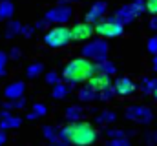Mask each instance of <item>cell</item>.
<instances>
[{"mask_svg": "<svg viewBox=\"0 0 157 146\" xmlns=\"http://www.w3.org/2000/svg\"><path fill=\"white\" fill-rule=\"evenodd\" d=\"M148 51H150L152 55H157V35H154L148 40Z\"/></svg>", "mask_w": 157, "mask_h": 146, "instance_id": "cell-32", "label": "cell"}, {"mask_svg": "<svg viewBox=\"0 0 157 146\" xmlns=\"http://www.w3.org/2000/svg\"><path fill=\"white\" fill-rule=\"evenodd\" d=\"M15 15V6L11 0H0V20H11Z\"/></svg>", "mask_w": 157, "mask_h": 146, "instance_id": "cell-22", "label": "cell"}, {"mask_svg": "<svg viewBox=\"0 0 157 146\" xmlns=\"http://www.w3.org/2000/svg\"><path fill=\"white\" fill-rule=\"evenodd\" d=\"M46 113H48V108L42 104V102H35L33 104V108L31 111L28 113V121H37V119H42V117H46Z\"/></svg>", "mask_w": 157, "mask_h": 146, "instance_id": "cell-24", "label": "cell"}, {"mask_svg": "<svg viewBox=\"0 0 157 146\" xmlns=\"http://www.w3.org/2000/svg\"><path fill=\"white\" fill-rule=\"evenodd\" d=\"M113 90L119 97H130L135 93L137 90V84L130 79V77H117L113 80Z\"/></svg>", "mask_w": 157, "mask_h": 146, "instance_id": "cell-9", "label": "cell"}, {"mask_svg": "<svg viewBox=\"0 0 157 146\" xmlns=\"http://www.w3.org/2000/svg\"><path fill=\"white\" fill-rule=\"evenodd\" d=\"M78 101H80V102H93V101H99V95H97L88 84H84V86L78 90Z\"/></svg>", "mask_w": 157, "mask_h": 146, "instance_id": "cell-21", "label": "cell"}, {"mask_svg": "<svg viewBox=\"0 0 157 146\" xmlns=\"http://www.w3.org/2000/svg\"><path fill=\"white\" fill-rule=\"evenodd\" d=\"M7 55H9V59H11V60H18V59L22 57V51H20V48H17V46H15V48H11V51H9Z\"/></svg>", "mask_w": 157, "mask_h": 146, "instance_id": "cell-33", "label": "cell"}, {"mask_svg": "<svg viewBox=\"0 0 157 146\" xmlns=\"http://www.w3.org/2000/svg\"><path fill=\"white\" fill-rule=\"evenodd\" d=\"M106 9H108V6H106V2H102V0H99V2H93V6L86 11V22H90V24H97V22H101L102 18H106L104 15H106Z\"/></svg>", "mask_w": 157, "mask_h": 146, "instance_id": "cell-11", "label": "cell"}, {"mask_svg": "<svg viewBox=\"0 0 157 146\" xmlns=\"http://www.w3.org/2000/svg\"><path fill=\"white\" fill-rule=\"evenodd\" d=\"M70 91H71V86H70V84H66V82L62 80V82H59V84H55V86H53L51 95H53V99L62 101V99H66V97L70 95Z\"/></svg>", "mask_w": 157, "mask_h": 146, "instance_id": "cell-18", "label": "cell"}, {"mask_svg": "<svg viewBox=\"0 0 157 146\" xmlns=\"http://www.w3.org/2000/svg\"><path fill=\"white\" fill-rule=\"evenodd\" d=\"M152 97H154V99H155V102H157V91H155V93H154V95H152Z\"/></svg>", "mask_w": 157, "mask_h": 146, "instance_id": "cell-42", "label": "cell"}, {"mask_svg": "<svg viewBox=\"0 0 157 146\" xmlns=\"http://www.w3.org/2000/svg\"><path fill=\"white\" fill-rule=\"evenodd\" d=\"M59 4H70V0H59Z\"/></svg>", "mask_w": 157, "mask_h": 146, "instance_id": "cell-41", "label": "cell"}, {"mask_svg": "<svg viewBox=\"0 0 157 146\" xmlns=\"http://www.w3.org/2000/svg\"><path fill=\"white\" fill-rule=\"evenodd\" d=\"M7 62H9V55L6 51H0V77L7 75Z\"/></svg>", "mask_w": 157, "mask_h": 146, "instance_id": "cell-28", "label": "cell"}, {"mask_svg": "<svg viewBox=\"0 0 157 146\" xmlns=\"http://www.w3.org/2000/svg\"><path fill=\"white\" fill-rule=\"evenodd\" d=\"M154 144L157 146V132H155V133H154Z\"/></svg>", "mask_w": 157, "mask_h": 146, "instance_id": "cell-40", "label": "cell"}, {"mask_svg": "<svg viewBox=\"0 0 157 146\" xmlns=\"http://www.w3.org/2000/svg\"><path fill=\"white\" fill-rule=\"evenodd\" d=\"M108 51H110V46L104 38H93V40H90L88 44L82 46L80 55L97 64V62H102V60L108 59Z\"/></svg>", "mask_w": 157, "mask_h": 146, "instance_id": "cell-3", "label": "cell"}, {"mask_svg": "<svg viewBox=\"0 0 157 146\" xmlns=\"http://www.w3.org/2000/svg\"><path fill=\"white\" fill-rule=\"evenodd\" d=\"M48 24H55V26H66V22H70L73 18V9L68 4H59L51 9L46 11L44 15Z\"/></svg>", "mask_w": 157, "mask_h": 146, "instance_id": "cell-5", "label": "cell"}, {"mask_svg": "<svg viewBox=\"0 0 157 146\" xmlns=\"http://www.w3.org/2000/svg\"><path fill=\"white\" fill-rule=\"evenodd\" d=\"M93 33H95V26L90 24V22H86V20L84 22H75L71 26V35H73V40H77V42L91 38Z\"/></svg>", "mask_w": 157, "mask_h": 146, "instance_id": "cell-10", "label": "cell"}, {"mask_svg": "<svg viewBox=\"0 0 157 146\" xmlns=\"http://www.w3.org/2000/svg\"><path fill=\"white\" fill-rule=\"evenodd\" d=\"M26 108V99H15V101H4L2 102V110H7V111H20V110Z\"/></svg>", "mask_w": 157, "mask_h": 146, "instance_id": "cell-25", "label": "cell"}, {"mask_svg": "<svg viewBox=\"0 0 157 146\" xmlns=\"http://www.w3.org/2000/svg\"><path fill=\"white\" fill-rule=\"evenodd\" d=\"M24 91H26V84L22 80H15L11 84H7L4 88V97L7 101H15V99H22L24 97Z\"/></svg>", "mask_w": 157, "mask_h": 146, "instance_id": "cell-13", "label": "cell"}, {"mask_svg": "<svg viewBox=\"0 0 157 146\" xmlns=\"http://www.w3.org/2000/svg\"><path fill=\"white\" fill-rule=\"evenodd\" d=\"M35 31H37V28H35V26H24V28H22V36L29 38V36L33 35Z\"/></svg>", "mask_w": 157, "mask_h": 146, "instance_id": "cell-35", "label": "cell"}, {"mask_svg": "<svg viewBox=\"0 0 157 146\" xmlns=\"http://www.w3.org/2000/svg\"><path fill=\"white\" fill-rule=\"evenodd\" d=\"M6 143H7V132L0 130V146H4Z\"/></svg>", "mask_w": 157, "mask_h": 146, "instance_id": "cell-37", "label": "cell"}, {"mask_svg": "<svg viewBox=\"0 0 157 146\" xmlns=\"http://www.w3.org/2000/svg\"><path fill=\"white\" fill-rule=\"evenodd\" d=\"M46 26H48V22H46V18H42V20H39V22L35 24V28H37V29H42V28H46Z\"/></svg>", "mask_w": 157, "mask_h": 146, "instance_id": "cell-38", "label": "cell"}, {"mask_svg": "<svg viewBox=\"0 0 157 146\" xmlns=\"http://www.w3.org/2000/svg\"><path fill=\"white\" fill-rule=\"evenodd\" d=\"M82 115H84V110H82V106H78V104H71V106H68L66 111H64V117L70 122H80Z\"/></svg>", "mask_w": 157, "mask_h": 146, "instance_id": "cell-20", "label": "cell"}, {"mask_svg": "<svg viewBox=\"0 0 157 146\" xmlns=\"http://www.w3.org/2000/svg\"><path fill=\"white\" fill-rule=\"evenodd\" d=\"M95 33L101 38H115V36H121L124 33V26L119 24L117 20H113L112 17L102 18L101 22L95 24Z\"/></svg>", "mask_w": 157, "mask_h": 146, "instance_id": "cell-7", "label": "cell"}, {"mask_svg": "<svg viewBox=\"0 0 157 146\" xmlns=\"http://www.w3.org/2000/svg\"><path fill=\"white\" fill-rule=\"evenodd\" d=\"M139 90L144 95H154L157 91V77H144L139 84Z\"/></svg>", "mask_w": 157, "mask_h": 146, "instance_id": "cell-17", "label": "cell"}, {"mask_svg": "<svg viewBox=\"0 0 157 146\" xmlns=\"http://www.w3.org/2000/svg\"><path fill=\"white\" fill-rule=\"evenodd\" d=\"M95 70H97V75H106V77H113L117 73V68L112 60H102V62H97L95 64Z\"/></svg>", "mask_w": 157, "mask_h": 146, "instance_id": "cell-16", "label": "cell"}, {"mask_svg": "<svg viewBox=\"0 0 157 146\" xmlns=\"http://www.w3.org/2000/svg\"><path fill=\"white\" fill-rule=\"evenodd\" d=\"M148 26H150V29H152V31H154V33L157 35V15H154V17L150 18V22H148Z\"/></svg>", "mask_w": 157, "mask_h": 146, "instance_id": "cell-36", "label": "cell"}, {"mask_svg": "<svg viewBox=\"0 0 157 146\" xmlns=\"http://www.w3.org/2000/svg\"><path fill=\"white\" fill-rule=\"evenodd\" d=\"M44 79H46V82H48V84H51V86H55V84L62 82V77H60V73H57V71L46 73V75H44Z\"/></svg>", "mask_w": 157, "mask_h": 146, "instance_id": "cell-29", "label": "cell"}, {"mask_svg": "<svg viewBox=\"0 0 157 146\" xmlns=\"http://www.w3.org/2000/svg\"><path fill=\"white\" fill-rule=\"evenodd\" d=\"M104 146H132L128 139H117V141H108Z\"/></svg>", "mask_w": 157, "mask_h": 146, "instance_id": "cell-34", "label": "cell"}, {"mask_svg": "<svg viewBox=\"0 0 157 146\" xmlns=\"http://www.w3.org/2000/svg\"><path fill=\"white\" fill-rule=\"evenodd\" d=\"M97 139H99L97 128L91 122L80 121V122H75V130H73V135H71L70 143L73 146H91Z\"/></svg>", "mask_w": 157, "mask_h": 146, "instance_id": "cell-2", "label": "cell"}, {"mask_svg": "<svg viewBox=\"0 0 157 146\" xmlns=\"http://www.w3.org/2000/svg\"><path fill=\"white\" fill-rule=\"evenodd\" d=\"M132 130H121V128H104V135L108 137V141H117V139H128V135H132Z\"/></svg>", "mask_w": 157, "mask_h": 146, "instance_id": "cell-19", "label": "cell"}, {"mask_svg": "<svg viewBox=\"0 0 157 146\" xmlns=\"http://www.w3.org/2000/svg\"><path fill=\"white\" fill-rule=\"evenodd\" d=\"M124 117L128 121H132V122L146 126V124H150L154 121V111L148 106H144V104H130L124 110Z\"/></svg>", "mask_w": 157, "mask_h": 146, "instance_id": "cell-6", "label": "cell"}, {"mask_svg": "<svg viewBox=\"0 0 157 146\" xmlns=\"http://www.w3.org/2000/svg\"><path fill=\"white\" fill-rule=\"evenodd\" d=\"M71 40H73L71 28H68V26H55L44 35V44L48 48H53V49L66 48Z\"/></svg>", "mask_w": 157, "mask_h": 146, "instance_id": "cell-4", "label": "cell"}, {"mask_svg": "<svg viewBox=\"0 0 157 146\" xmlns=\"http://www.w3.org/2000/svg\"><path fill=\"white\" fill-rule=\"evenodd\" d=\"M146 13H150L152 17L157 15V0H146Z\"/></svg>", "mask_w": 157, "mask_h": 146, "instance_id": "cell-31", "label": "cell"}, {"mask_svg": "<svg viewBox=\"0 0 157 146\" xmlns=\"http://www.w3.org/2000/svg\"><path fill=\"white\" fill-rule=\"evenodd\" d=\"M44 73V64L42 62H31L28 68H26V77L28 79H39L40 75Z\"/></svg>", "mask_w": 157, "mask_h": 146, "instance_id": "cell-26", "label": "cell"}, {"mask_svg": "<svg viewBox=\"0 0 157 146\" xmlns=\"http://www.w3.org/2000/svg\"><path fill=\"white\" fill-rule=\"evenodd\" d=\"M42 135L48 139V143L49 141H53V139H57L59 137V128L57 126H51V124H46V126H42Z\"/></svg>", "mask_w": 157, "mask_h": 146, "instance_id": "cell-27", "label": "cell"}, {"mask_svg": "<svg viewBox=\"0 0 157 146\" xmlns=\"http://www.w3.org/2000/svg\"><path fill=\"white\" fill-rule=\"evenodd\" d=\"M48 146H73L70 141H66V139H62V137H57V139H53V141H49Z\"/></svg>", "mask_w": 157, "mask_h": 146, "instance_id": "cell-30", "label": "cell"}, {"mask_svg": "<svg viewBox=\"0 0 157 146\" xmlns=\"http://www.w3.org/2000/svg\"><path fill=\"white\" fill-rule=\"evenodd\" d=\"M97 75L95 70V62H91L90 59H84V57H77V59H71L64 68H62V80L70 86H78L82 82H88L91 77Z\"/></svg>", "mask_w": 157, "mask_h": 146, "instance_id": "cell-1", "label": "cell"}, {"mask_svg": "<svg viewBox=\"0 0 157 146\" xmlns=\"http://www.w3.org/2000/svg\"><path fill=\"white\" fill-rule=\"evenodd\" d=\"M22 24L18 20H7L6 24V38H15V36L22 35Z\"/></svg>", "mask_w": 157, "mask_h": 146, "instance_id": "cell-23", "label": "cell"}, {"mask_svg": "<svg viewBox=\"0 0 157 146\" xmlns=\"http://www.w3.org/2000/svg\"><path fill=\"white\" fill-rule=\"evenodd\" d=\"M115 121H117V113L112 111V110H102V111H99L97 117H95V122L101 124V126H104V128H108V126L113 124Z\"/></svg>", "mask_w": 157, "mask_h": 146, "instance_id": "cell-15", "label": "cell"}, {"mask_svg": "<svg viewBox=\"0 0 157 146\" xmlns=\"http://www.w3.org/2000/svg\"><path fill=\"white\" fill-rule=\"evenodd\" d=\"M97 95H99V99H101V93H102V90H106L108 86H112L113 82H112V77H106V75H95V77H91L88 82H86Z\"/></svg>", "mask_w": 157, "mask_h": 146, "instance_id": "cell-14", "label": "cell"}, {"mask_svg": "<svg viewBox=\"0 0 157 146\" xmlns=\"http://www.w3.org/2000/svg\"><path fill=\"white\" fill-rule=\"evenodd\" d=\"M137 17H141V15H139V11L133 7V4H126V6L119 7L117 11L112 15V18H113V20H117L119 24H122V26H126V24L133 22Z\"/></svg>", "mask_w": 157, "mask_h": 146, "instance_id": "cell-8", "label": "cell"}, {"mask_svg": "<svg viewBox=\"0 0 157 146\" xmlns=\"http://www.w3.org/2000/svg\"><path fill=\"white\" fill-rule=\"evenodd\" d=\"M20 124H22V119L17 117L13 111L0 110V130H4V132L17 130V128H20Z\"/></svg>", "mask_w": 157, "mask_h": 146, "instance_id": "cell-12", "label": "cell"}, {"mask_svg": "<svg viewBox=\"0 0 157 146\" xmlns=\"http://www.w3.org/2000/svg\"><path fill=\"white\" fill-rule=\"evenodd\" d=\"M152 70L157 73V55H154V59H152Z\"/></svg>", "mask_w": 157, "mask_h": 146, "instance_id": "cell-39", "label": "cell"}]
</instances>
